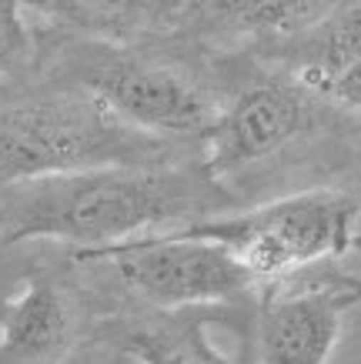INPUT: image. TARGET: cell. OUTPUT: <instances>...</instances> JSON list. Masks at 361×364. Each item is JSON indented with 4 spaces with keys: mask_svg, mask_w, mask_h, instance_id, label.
I'll list each match as a JSON object with an SVG mask.
<instances>
[{
    "mask_svg": "<svg viewBox=\"0 0 361 364\" xmlns=\"http://www.w3.org/2000/svg\"><path fill=\"white\" fill-rule=\"evenodd\" d=\"M181 231L224 244L258 281H278L358 247L361 208L341 191H305Z\"/></svg>",
    "mask_w": 361,
    "mask_h": 364,
    "instance_id": "2",
    "label": "cell"
},
{
    "mask_svg": "<svg viewBox=\"0 0 361 364\" xmlns=\"http://www.w3.org/2000/svg\"><path fill=\"white\" fill-rule=\"evenodd\" d=\"M295 80L308 94L361 117V4L308 33L298 50Z\"/></svg>",
    "mask_w": 361,
    "mask_h": 364,
    "instance_id": "8",
    "label": "cell"
},
{
    "mask_svg": "<svg viewBox=\"0 0 361 364\" xmlns=\"http://www.w3.org/2000/svg\"><path fill=\"white\" fill-rule=\"evenodd\" d=\"M77 257L110 261L131 294L161 311L228 304L258 284V277L224 244L184 231L137 234L131 241L108 244Z\"/></svg>",
    "mask_w": 361,
    "mask_h": 364,
    "instance_id": "4",
    "label": "cell"
},
{
    "mask_svg": "<svg viewBox=\"0 0 361 364\" xmlns=\"http://www.w3.org/2000/svg\"><path fill=\"white\" fill-rule=\"evenodd\" d=\"M328 284L338 291V298L345 308H358L361 304V274L358 277H335Z\"/></svg>",
    "mask_w": 361,
    "mask_h": 364,
    "instance_id": "14",
    "label": "cell"
},
{
    "mask_svg": "<svg viewBox=\"0 0 361 364\" xmlns=\"http://www.w3.org/2000/svg\"><path fill=\"white\" fill-rule=\"evenodd\" d=\"M74 341L67 298L47 281L27 284L7 304L0 334V364H61Z\"/></svg>",
    "mask_w": 361,
    "mask_h": 364,
    "instance_id": "9",
    "label": "cell"
},
{
    "mask_svg": "<svg viewBox=\"0 0 361 364\" xmlns=\"http://www.w3.org/2000/svg\"><path fill=\"white\" fill-rule=\"evenodd\" d=\"M88 90L134 131L204 137L218 117L208 94L174 67L108 60L88 74Z\"/></svg>",
    "mask_w": 361,
    "mask_h": 364,
    "instance_id": "6",
    "label": "cell"
},
{
    "mask_svg": "<svg viewBox=\"0 0 361 364\" xmlns=\"http://www.w3.org/2000/svg\"><path fill=\"white\" fill-rule=\"evenodd\" d=\"M127 354L137 364H244L211 344L204 321H171L141 328L127 338Z\"/></svg>",
    "mask_w": 361,
    "mask_h": 364,
    "instance_id": "11",
    "label": "cell"
},
{
    "mask_svg": "<svg viewBox=\"0 0 361 364\" xmlns=\"http://www.w3.org/2000/svg\"><path fill=\"white\" fill-rule=\"evenodd\" d=\"M27 7L98 33H137L164 21L184 0H23Z\"/></svg>",
    "mask_w": 361,
    "mask_h": 364,
    "instance_id": "10",
    "label": "cell"
},
{
    "mask_svg": "<svg viewBox=\"0 0 361 364\" xmlns=\"http://www.w3.org/2000/svg\"><path fill=\"white\" fill-rule=\"evenodd\" d=\"M131 124L90 97H54L0 114V184L131 164Z\"/></svg>",
    "mask_w": 361,
    "mask_h": 364,
    "instance_id": "3",
    "label": "cell"
},
{
    "mask_svg": "<svg viewBox=\"0 0 361 364\" xmlns=\"http://www.w3.org/2000/svg\"><path fill=\"white\" fill-rule=\"evenodd\" d=\"M201 208V191L181 174L108 164L23 184L7 208L0 244L64 241L77 254L131 241L157 224Z\"/></svg>",
    "mask_w": 361,
    "mask_h": 364,
    "instance_id": "1",
    "label": "cell"
},
{
    "mask_svg": "<svg viewBox=\"0 0 361 364\" xmlns=\"http://www.w3.org/2000/svg\"><path fill=\"white\" fill-rule=\"evenodd\" d=\"M311 97L315 94H308L298 80L295 84L264 80L244 87L204 134L201 174L208 181H221L241 167L285 151L315 121Z\"/></svg>",
    "mask_w": 361,
    "mask_h": 364,
    "instance_id": "5",
    "label": "cell"
},
{
    "mask_svg": "<svg viewBox=\"0 0 361 364\" xmlns=\"http://www.w3.org/2000/svg\"><path fill=\"white\" fill-rule=\"evenodd\" d=\"M21 7L23 0H0V77L14 74L31 57V33Z\"/></svg>",
    "mask_w": 361,
    "mask_h": 364,
    "instance_id": "13",
    "label": "cell"
},
{
    "mask_svg": "<svg viewBox=\"0 0 361 364\" xmlns=\"http://www.w3.org/2000/svg\"><path fill=\"white\" fill-rule=\"evenodd\" d=\"M345 311L331 284L271 298L258 318V364H328Z\"/></svg>",
    "mask_w": 361,
    "mask_h": 364,
    "instance_id": "7",
    "label": "cell"
},
{
    "mask_svg": "<svg viewBox=\"0 0 361 364\" xmlns=\"http://www.w3.org/2000/svg\"><path fill=\"white\" fill-rule=\"evenodd\" d=\"M214 17L234 23L248 33H285L305 31L315 21L321 0H201Z\"/></svg>",
    "mask_w": 361,
    "mask_h": 364,
    "instance_id": "12",
    "label": "cell"
}]
</instances>
